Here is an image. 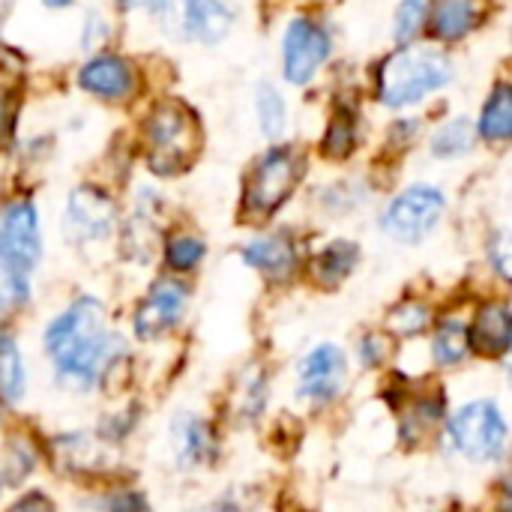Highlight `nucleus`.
Returning <instances> with one entry per match:
<instances>
[{"label":"nucleus","mask_w":512,"mask_h":512,"mask_svg":"<svg viewBox=\"0 0 512 512\" xmlns=\"http://www.w3.org/2000/svg\"><path fill=\"white\" fill-rule=\"evenodd\" d=\"M33 471V456H30V450L24 447V444H15L12 450H9V456H6V465H3V477H6V483H21L27 474Z\"/></svg>","instance_id":"obj_28"},{"label":"nucleus","mask_w":512,"mask_h":512,"mask_svg":"<svg viewBox=\"0 0 512 512\" xmlns=\"http://www.w3.org/2000/svg\"><path fill=\"white\" fill-rule=\"evenodd\" d=\"M45 6H51V9H63V6H69L72 0H42Z\"/></svg>","instance_id":"obj_33"},{"label":"nucleus","mask_w":512,"mask_h":512,"mask_svg":"<svg viewBox=\"0 0 512 512\" xmlns=\"http://www.w3.org/2000/svg\"><path fill=\"white\" fill-rule=\"evenodd\" d=\"M120 3H123V6H135L138 0H120Z\"/></svg>","instance_id":"obj_34"},{"label":"nucleus","mask_w":512,"mask_h":512,"mask_svg":"<svg viewBox=\"0 0 512 512\" xmlns=\"http://www.w3.org/2000/svg\"><path fill=\"white\" fill-rule=\"evenodd\" d=\"M117 228V207L108 192L99 186H78L66 198L63 210V237L75 246L99 243Z\"/></svg>","instance_id":"obj_7"},{"label":"nucleus","mask_w":512,"mask_h":512,"mask_svg":"<svg viewBox=\"0 0 512 512\" xmlns=\"http://www.w3.org/2000/svg\"><path fill=\"white\" fill-rule=\"evenodd\" d=\"M282 54H285V60H282L285 78L291 84H306L318 72V66L327 60L330 36L312 18H294L288 24V33H285Z\"/></svg>","instance_id":"obj_9"},{"label":"nucleus","mask_w":512,"mask_h":512,"mask_svg":"<svg viewBox=\"0 0 512 512\" xmlns=\"http://www.w3.org/2000/svg\"><path fill=\"white\" fill-rule=\"evenodd\" d=\"M231 12L222 0H195L192 21H189V39L201 42H219L231 30Z\"/></svg>","instance_id":"obj_18"},{"label":"nucleus","mask_w":512,"mask_h":512,"mask_svg":"<svg viewBox=\"0 0 512 512\" xmlns=\"http://www.w3.org/2000/svg\"><path fill=\"white\" fill-rule=\"evenodd\" d=\"M42 258L39 213L30 201L18 198L0 213V261L15 273L30 276Z\"/></svg>","instance_id":"obj_6"},{"label":"nucleus","mask_w":512,"mask_h":512,"mask_svg":"<svg viewBox=\"0 0 512 512\" xmlns=\"http://www.w3.org/2000/svg\"><path fill=\"white\" fill-rule=\"evenodd\" d=\"M450 78H453V66L447 54L435 48H405L384 60L378 87H381L384 105L405 108L441 90Z\"/></svg>","instance_id":"obj_2"},{"label":"nucleus","mask_w":512,"mask_h":512,"mask_svg":"<svg viewBox=\"0 0 512 512\" xmlns=\"http://www.w3.org/2000/svg\"><path fill=\"white\" fill-rule=\"evenodd\" d=\"M0 396L9 402L24 396V360L6 330H0Z\"/></svg>","instance_id":"obj_19"},{"label":"nucleus","mask_w":512,"mask_h":512,"mask_svg":"<svg viewBox=\"0 0 512 512\" xmlns=\"http://www.w3.org/2000/svg\"><path fill=\"white\" fill-rule=\"evenodd\" d=\"M48 357L54 360L57 378L63 387L90 390L102 384L123 354V342L108 333L105 312L93 297H78L69 309H63L42 336Z\"/></svg>","instance_id":"obj_1"},{"label":"nucleus","mask_w":512,"mask_h":512,"mask_svg":"<svg viewBox=\"0 0 512 512\" xmlns=\"http://www.w3.org/2000/svg\"><path fill=\"white\" fill-rule=\"evenodd\" d=\"M255 102H258V120H261L264 135L276 138L285 129V102H282L279 90L270 87V84H261Z\"/></svg>","instance_id":"obj_23"},{"label":"nucleus","mask_w":512,"mask_h":512,"mask_svg":"<svg viewBox=\"0 0 512 512\" xmlns=\"http://www.w3.org/2000/svg\"><path fill=\"white\" fill-rule=\"evenodd\" d=\"M384 351H387V348H384L381 339H375V336L366 339V342H363V363H366V366H378L381 357H384Z\"/></svg>","instance_id":"obj_32"},{"label":"nucleus","mask_w":512,"mask_h":512,"mask_svg":"<svg viewBox=\"0 0 512 512\" xmlns=\"http://www.w3.org/2000/svg\"><path fill=\"white\" fill-rule=\"evenodd\" d=\"M78 84L99 99H126L135 90V72L123 57L102 54L81 66Z\"/></svg>","instance_id":"obj_12"},{"label":"nucleus","mask_w":512,"mask_h":512,"mask_svg":"<svg viewBox=\"0 0 512 512\" xmlns=\"http://www.w3.org/2000/svg\"><path fill=\"white\" fill-rule=\"evenodd\" d=\"M426 9H429V0H402V3H399L393 30H396V39H399L402 45L411 42V39L420 33L423 18H426Z\"/></svg>","instance_id":"obj_25"},{"label":"nucleus","mask_w":512,"mask_h":512,"mask_svg":"<svg viewBox=\"0 0 512 512\" xmlns=\"http://www.w3.org/2000/svg\"><path fill=\"white\" fill-rule=\"evenodd\" d=\"M477 141V132L474 126L465 120V117H456L450 120L447 126H441L432 138V153L438 159H456V156H465Z\"/></svg>","instance_id":"obj_20"},{"label":"nucleus","mask_w":512,"mask_h":512,"mask_svg":"<svg viewBox=\"0 0 512 512\" xmlns=\"http://www.w3.org/2000/svg\"><path fill=\"white\" fill-rule=\"evenodd\" d=\"M471 348L486 357H498L512 348V312L507 306L492 303L477 312L471 327Z\"/></svg>","instance_id":"obj_13"},{"label":"nucleus","mask_w":512,"mask_h":512,"mask_svg":"<svg viewBox=\"0 0 512 512\" xmlns=\"http://www.w3.org/2000/svg\"><path fill=\"white\" fill-rule=\"evenodd\" d=\"M450 435L459 453L474 462L498 459L507 447V423L492 402H474L450 420Z\"/></svg>","instance_id":"obj_4"},{"label":"nucleus","mask_w":512,"mask_h":512,"mask_svg":"<svg viewBox=\"0 0 512 512\" xmlns=\"http://www.w3.org/2000/svg\"><path fill=\"white\" fill-rule=\"evenodd\" d=\"M345 354L336 345H321L315 348L303 366H300V396L327 402L342 390L345 381Z\"/></svg>","instance_id":"obj_11"},{"label":"nucleus","mask_w":512,"mask_h":512,"mask_svg":"<svg viewBox=\"0 0 512 512\" xmlns=\"http://www.w3.org/2000/svg\"><path fill=\"white\" fill-rule=\"evenodd\" d=\"M324 147L330 156H348L351 147H354V120L348 114H336L330 129H327V138H324Z\"/></svg>","instance_id":"obj_27"},{"label":"nucleus","mask_w":512,"mask_h":512,"mask_svg":"<svg viewBox=\"0 0 512 512\" xmlns=\"http://www.w3.org/2000/svg\"><path fill=\"white\" fill-rule=\"evenodd\" d=\"M108 39V24L99 12H90L87 21H84V48L87 51H96L102 42Z\"/></svg>","instance_id":"obj_30"},{"label":"nucleus","mask_w":512,"mask_h":512,"mask_svg":"<svg viewBox=\"0 0 512 512\" xmlns=\"http://www.w3.org/2000/svg\"><path fill=\"white\" fill-rule=\"evenodd\" d=\"M468 348H471V330L456 318L444 321L435 336V360L441 366H456L468 354Z\"/></svg>","instance_id":"obj_21"},{"label":"nucleus","mask_w":512,"mask_h":512,"mask_svg":"<svg viewBox=\"0 0 512 512\" xmlns=\"http://www.w3.org/2000/svg\"><path fill=\"white\" fill-rule=\"evenodd\" d=\"M300 183V159L291 147H273L249 174L246 207L252 213H273L288 201Z\"/></svg>","instance_id":"obj_5"},{"label":"nucleus","mask_w":512,"mask_h":512,"mask_svg":"<svg viewBox=\"0 0 512 512\" xmlns=\"http://www.w3.org/2000/svg\"><path fill=\"white\" fill-rule=\"evenodd\" d=\"M198 150V123L180 102H162L147 120V162L156 174L171 177L189 168Z\"/></svg>","instance_id":"obj_3"},{"label":"nucleus","mask_w":512,"mask_h":512,"mask_svg":"<svg viewBox=\"0 0 512 512\" xmlns=\"http://www.w3.org/2000/svg\"><path fill=\"white\" fill-rule=\"evenodd\" d=\"M426 309L423 306H405V309H399L396 315H393V327L399 330V333H420L423 327H426Z\"/></svg>","instance_id":"obj_29"},{"label":"nucleus","mask_w":512,"mask_h":512,"mask_svg":"<svg viewBox=\"0 0 512 512\" xmlns=\"http://www.w3.org/2000/svg\"><path fill=\"white\" fill-rule=\"evenodd\" d=\"M492 258H495V267L504 279L512 282V234H501L492 246Z\"/></svg>","instance_id":"obj_31"},{"label":"nucleus","mask_w":512,"mask_h":512,"mask_svg":"<svg viewBox=\"0 0 512 512\" xmlns=\"http://www.w3.org/2000/svg\"><path fill=\"white\" fill-rule=\"evenodd\" d=\"M444 213V195L435 186H411L384 213V231L396 240H423Z\"/></svg>","instance_id":"obj_8"},{"label":"nucleus","mask_w":512,"mask_h":512,"mask_svg":"<svg viewBox=\"0 0 512 512\" xmlns=\"http://www.w3.org/2000/svg\"><path fill=\"white\" fill-rule=\"evenodd\" d=\"M243 261L267 276H288L294 270V246L285 237H261L243 249Z\"/></svg>","instance_id":"obj_16"},{"label":"nucleus","mask_w":512,"mask_h":512,"mask_svg":"<svg viewBox=\"0 0 512 512\" xmlns=\"http://www.w3.org/2000/svg\"><path fill=\"white\" fill-rule=\"evenodd\" d=\"M186 300H189V291L180 282L174 279L156 282L135 309V336L144 342H153L162 333H168L183 318Z\"/></svg>","instance_id":"obj_10"},{"label":"nucleus","mask_w":512,"mask_h":512,"mask_svg":"<svg viewBox=\"0 0 512 512\" xmlns=\"http://www.w3.org/2000/svg\"><path fill=\"white\" fill-rule=\"evenodd\" d=\"M171 438H174L177 459L186 468L204 465L213 456V435H210L207 423L198 420V417H189V414L177 417L174 426H171Z\"/></svg>","instance_id":"obj_15"},{"label":"nucleus","mask_w":512,"mask_h":512,"mask_svg":"<svg viewBox=\"0 0 512 512\" xmlns=\"http://www.w3.org/2000/svg\"><path fill=\"white\" fill-rule=\"evenodd\" d=\"M30 294V285H27V276L24 273H15L12 267H6L0 261V315H6L9 309L21 306Z\"/></svg>","instance_id":"obj_26"},{"label":"nucleus","mask_w":512,"mask_h":512,"mask_svg":"<svg viewBox=\"0 0 512 512\" xmlns=\"http://www.w3.org/2000/svg\"><path fill=\"white\" fill-rule=\"evenodd\" d=\"M480 135L486 141L504 144L512 141V87L510 84H498L492 90V96L483 105L480 114Z\"/></svg>","instance_id":"obj_17"},{"label":"nucleus","mask_w":512,"mask_h":512,"mask_svg":"<svg viewBox=\"0 0 512 512\" xmlns=\"http://www.w3.org/2000/svg\"><path fill=\"white\" fill-rule=\"evenodd\" d=\"M357 264V246L354 243H333L330 249H324L315 261V276L327 285L345 279Z\"/></svg>","instance_id":"obj_22"},{"label":"nucleus","mask_w":512,"mask_h":512,"mask_svg":"<svg viewBox=\"0 0 512 512\" xmlns=\"http://www.w3.org/2000/svg\"><path fill=\"white\" fill-rule=\"evenodd\" d=\"M483 0H435L432 30L438 39H462L483 21Z\"/></svg>","instance_id":"obj_14"},{"label":"nucleus","mask_w":512,"mask_h":512,"mask_svg":"<svg viewBox=\"0 0 512 512\" xmlns=\"http://www.w3.org/2000/svg\"><path fill=\"white\" fill-rule=\"evenodd\" d=\"M204 258V243L195 240V237H174L168 246H165V261L171 270L177 273H189L201 264Z\"/></svg>","instance_id":"obj_24"}]
</instances>
